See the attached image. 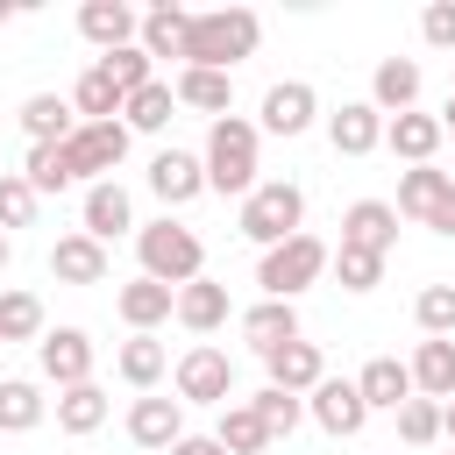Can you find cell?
<instances>
[{
    "label": "cell",
    "mask_w": 455,
    "mask_h": 455,
    "mask_svg": "<svg viewBox=\"0 0 455 455\" xmlns=\"http://www.w3.org/2000/svg\"><path fill=\"white\" fill-rule=\"evenodd\" d=\"M57 427H64V434H92V427H107V391H100V384H71V391L57 398Z\"/></svg>",
    "instance_id": "4dcf8cb0"
},
{
    "label": "cell",
    "mask_w": 455,
    "mask_h": 455,
    "mask_svg": "<svg viewBox=\"0 0 455 455\" xmlns=\"http://www.w3.org/2000/svg\"><path fill=\"white\" fill-rule=\"evenodd\" d=\"M121 228H135V206H128V192H121L114 178H100V185L85 192V235H92V242H114Z\"/></svg>",
    "instance_id": "7402d4cb"
},
{
    "label": "cell",
    "mask_w": 455,
    "mask_h": 455,
    "mask_svg": "<svg viewBox=\"0 0 455 455\" xmlns=\"http://www.w3.org/2000/svg\"><path fill=\"white\" fill-rule=\"evenodd\" d=\"M36 419H43V391L28 377H7L0 384V434H28Z\"/></svg>",
    "instance_id": "e575fe53"
},
{
    "label": "cell",
    "mask_w": 455,
    "mask_h": 455,
    "mask_svg": "<svg viewBox=\"0 0 455 455\" xmlns=\"http://www.w3.org/2000/svg\"><path fill=\"white\" fill-rule=\"evenodd\" d=\"M135 249H142V277H156V284H192L199 277V263H206V249H199V235L192 228H178V220H156V228H142L135 235Z\"/></svg>",
    "instance_id": "3957f363"
},
{
    "label": "cell",
    "mask_w": 455,
    "mask_h": 455,
    "mask_svg": "<svg viewBox=\"0 0 455 455\" xmlns=\"http://www.w3.org/2000/svg\"><path fill=\"white\" fill-rule=\"evenodd\" d=\"M100 71L114 78V92H121V100L149 85V57H142V43H128V50H107V57H100Z\"/></svg>",
    "instance_id": "f35d334b"
},
{
    "label": "cell",
    "mask_w": 455,
    "mask_h": 455,
    "mask_svg": "<svg viewBox=\"0 0 455 455\" xmlns=\"http://www.w3.org/2000/svg\"><path fill=\"white\" fill-rule=\"evenodd\" d=\"M355 391H363V405H391V412H398V405L412 398V377H405L398 355H370L363 377H355Z\"/></svg>",
    "instance_id": "d4e9b609"
},
{
    "label": "cell",
    "mask_w": 455,
    "mask_h": 455,
    "mask_svg": "<svg viewBox=\"0 0 455 455\" xmlns=\"http://www.w3.org/2000/svg\"><path fill=\"white\" fill-rule=\"evenodd\" d=\"M398 434H405L412 448L441 441V405H434V398H405V405H398Z\"/></svg>",
    "instance_id": "60d3db41"
},
{
    "label": "cell",
    "mask_w": 455,
    "mask_h": 455,
    "mask_svg": "<svg viewBox=\"0 0 455 455\" xmlns=\"http://www.w3.org/2000/svg\"><path fill=\"white\" fill-rule=\"evenodd\" d=\"M36 355H43V377L50 384H92V341L78 334V327H57V334H43L36 341Z\"/></svg>",
    "instance_id": "ba28073f"
},
{
    "label": "cell",
    "mask_w": 455,
    "mask_h": 455,
    "mask_svg": "<svg viewBox=\"0 0 455 455\" xmlns=\"http://www.w3.org/2000/svg\"><path fill=\"white\" fill-rule=\"evenodd\" d=\"M185 107H199V114H228V100H235V85H228V71H178V85H171Z\"/></svg>",
    "instance_id": "1f68e13d"
},
{
    "label": "cell",
    "mask_w": 455,
    "mask_h": 455,
    "mask_svg": "<svg viewBox=\"0 0 455 455\" xmlns=\"http://www.w3.org/2000/svg\"><path fill=\"white\" fill-rule=\"evenodd\" d=\"M199 164H206V185H213V192H256V121L220 114Z\"/></svg>",
    "instance_id": "7a4b0ae2"
},
{
    "label": "cell",
    "mask_w": 455,
    "mask_h": 455,
    "mask_svg": "<svg viewBox=\"0 0 455 455\" xmlns=\"http://www.w3.org/2000/svg\"><path fill=\"white\" fill-rule=\"evenodd\" d=\"M249 412L263 419V434H270V441H277V434H291V427L306 419V405H299L291 391H277V384H263V391L249 398Z\"/></svg>",
    "instance_id": "74e56055"
},
{
    "label": "cell",
    "mask_w": 455,
    "mask_h": 455,
    "mask_svg": "<svg viewBox=\"0 0 455 455\" xmlns=\"http://www.w3.org/2000/svg\"><path fill=\"white\" fill-rule=\"evenodd\" d=\"M263 363H270V384H277V391H291V398H299V391H313V384L327 377V355H320L306 334H299V341H284V348H277V355H263Z\"/></svg>",
    "instance_id": "5bb4252c"
},
{
    "label": "cell",
    "mask_w": 455,
    "mask_h": 455,
    "mask_svg": "<svg viewBox=\"0 0 455 455\" xmlns=\"http://www.w3.org/2000/svg\"><path fill=\"white\" fill-rule=\"evenodd\" d=\"M228 391H235V370H228V355L220 348H185L178 355V398H192V405H228Z\"/></svg>",
    "instance_id": "8992f818"
},
{
    "label": "cell",
    "mask_w": 455,
    "mask_h": 455,
    "mask_svg": "<svg viewBox=\"0 0 455 455\" xmlns=\"http://www.w3.org/2000/svg\"><path fill=\"white\" fill-rule=\"evenodd\" d=\"M320 270H327V242L299 228L291 242L263 249V263H256V284H263V299H291V291H306Z\"/></svg>",
    "instance_id": "277c9868"
},
{
    "label": "cell",
    "mask_w": 455,
    "mask_h": 455,
    "mask_svg": "<svg viewBox=\"0 0 455 455\" xmlns=\"http://www.w3.org/2000/svg\"><path fill=\"white\" fill-rule=\"evenodd\" d=\"M28 220H36V192L21 171H7L0 178V228H28Z\"/></svg>",
    "instance_id": "7bdbcfd3"
},
{
    "label": "cell",
    "mask_w": 455,
    "mask_h": 455,
    "mask_svg": "<svg viewBox=\"0 0 455 455\" xmlns=\"http://www.w3.org/2000/svg\"><path fill=\"white\" fill-rule=\"evenodd\" d=\"M384 142L405 156V164H427L441 149V114H391L384 121Z\"/></svg>",
    "instance_id": "cb8c5ba5"
},
{
    "label": "cell",
    "mask_w": 455,
    "mask_h": 455,
    "mask_svg": "<svg viewBox=\"0 0 455 455\" xmlns=\"http://www.w3.org/2000/svg\"><path fill=\"white\" fill-rule=\"evenodd\" d=\"M448 185H455L448 171H434V164H412V171L398 178V206H391V213H412V220H427V213L448 199Z\"/></svg>",
    "instance_id": "4316f807"
},
{
    "label": "cell",
    "mask_w": 455,
    "mask_h": 455,
    "mask_svg": "<svg viewBox=\"0 0 455 455\" xmlns=\"http://www.w3.org/2000/svg\"><path fill=\"white\" fill-rule=\"evenodd\" d=\"M21 128H28V142H64L78 121H71V100H57V92H28V100H21Z\"/></svg>",
    "instance_id": "83f0119b"
},
{
    "label": "cell",
    "mask_w": 455,
    "mask_h": 455,
    "mask_svg": "<svg viewBox=\"0 0 455 455\" xmlns=\"http://www.w3.org/2000/svg\"><path fill=\"white\" fill-rule=\"evenodd\" d=\"M171 455H228V448H220V441H192V434H178Z\"/></svg>",
    "instance_id": "bcb514c9"
},
{
    "label": "cell",
    "mask_w": 455,
    "mask_h": 455,
    "mask_svg": "<svg viewBox=\"0 0 455 455\" xmlns=\"http://www.w3.org/2000/svg\"><path fill=\"white\" fill-rule=\"evenodd\" d=\"M448 128H455V100H448V114H441V135H448Z\"/></svg>",
    "instance_id": "c3c4849f"
},
{
    "label": "cell",
    "mask_w": 455,
    "mask_h": 455,
    "mask_svg": "<svg viewBox=\"0 0 455 455\" xmlns=\"http://www.w3.org/2000/svg\"><path fill=\"white\" fill-rule=\"evenodd\" d=\"M412 100H419V64L412 57H384L377 78H370V107L377 114H412Z\"/></svg>",
    "instance_id": "e0dca14e"
},
{
    "label": "cell",
    "mask_w": 455,
    "mask_h": 455,
    "mask_svg": "<svg viewBox=\"0 0 455 455\" xmlns=\"http://www.w3.org/2000/svg\"><path fill=\"white\" fill-rule=\"evenodd\" d=\"M299 220H306V192L299 185H256L249 199H242V235L249 242H263V249H277V242H291L299 235Z\"/></svg>",
    "instance_id": "5b68a950"
},
{
    "label": "cell",
    "mask_w": 455,
    "mask_h": 455,
    "mask_svg": "<svg viewBox=\"0 0 455 455\" xmlns=\"http://www.w3.org/2000/svg\"><path fill=\"white\" fill-rule=\"evenodd\" d=\"M263 43V21L249 7H213V14H192V36H185V71H228L242 57H256Z\"/></svg>",
    "instance_id": "6da1fadb"
},
{
    "label": "cell",
    "mask_w": 455,
    "mask_h": 455,
    "mask_svg": "<svg viewBox=\"0 0 455 455\" xmlns=\"http://www.w3.org/2000/svg\"><path fill=\"white\" fill-rule=\"evenodd\" d=\"M185 36H192V14L185 7H149L142 14V57H185Z\"/></svg>",
    "instance_id": "484cf974"
},
{
    "label": "cell",
    "mask_w": 455,
    "mask_h": 455,
    "mask_svg": "<svg viewBox=\"0 0 455 455\" xmlns=\"http://www.w3.org/2000/svg\"><path fill=\"white\" fill-rule=\"evenodd\" d=\"M242 334H249L256 355H277L284 341H299V313H291V299H263V306H249V313H242Z\"/></svg>",
    "instance_id": "4fadbf2b"
},
{
    "label": "cell",
    "mask_w": 455,
    "mask_h": 455,
    "mask_svg": "<svg viewBox=\"0 0 455 455\" xmlns=\"http://www.w3.org/2000/svg\"><path fill=\"white\" fill-rule=\"evenodd\" d=\"M7 256H14V242H7V235H0V270H7Z\"/></svg>",
    "instance_id": "681fc988"
},
{
    "label": "cell",
    "mask_w": 455,
    "mask_h": 455,
    "mask_svg": "<svg viewBox=\"0 0 455 455\" xmlns=\"http://www.w3.org/2000/svg\"><path fill=\"white\" fill-rule=\"evenodd\" d=\"M178 434H185L178 398H135V405H128V441H135V448H171Z\"/></svg>",
    "instance_id": "9a60e30c"
},
{
    "label": "cell",
    "mask_w": 455,
    "mask_h": 455,
    "mask_svg": "<svg viewBox=\"0 0 455 455\" xmlns=\"http://www.w3.org/2000/svg\"><path fill=\"white\" fill-rule=\"evenodd\" d=\"M405 377H412L419 398L448 405V398H455V341H419V355L405 363Z\"/></svg>",
    "instance_id": "2e32d148"
},
{
    "label": "cell",
    "mask_w": 455,
    "mask_h": 455,
    "mask_svg": "<svg viewBox=\"0 0 455 455\" xmlns=\"http://www.w3.org/2000/svg\"><path fill=\"white\" fill-rule=\"evenodd\" d=\"M327 263L341 270V284H348V291H370V284L384 277V256H370V249H334Z\"/></svg>",
    "instance_id": "b9f144b4"
},
{
    "label": "cell",
    "mask_w": 455,
    "mask_h": 455,
    "mask_svg": "<svg viewBox=\"0 0 455 455\" xmlns=\"http://www.w3.org/2000/svg\"><path fill=\"white\" fill-rule=\"evenodd\" d=\"M228 455H256V448H270V434H263V419L249 412V398L242 405H220V434H213Z\"/></svg>",
    "instance_id": "d6a6232c"
},
{
    "label": "cell",
    "mask_w": 455,
    "mask_h": 455,
    "mask_svg": "<svg viewBox=\"0 0 455 455\" xmlns=\"http://www.w3.org/2000/svg\"><path fill=\"white\" fill-rule=\"evenodd\" d=\"M441 434H448V441H455V398H448V405H441Z\"/></svg>",
    "instance_id": "7dc6e473"
},
{
    "label": "cell",
    "mask_w": 455,
    "mask_h": 455,
    "mask_svg": "<svg viewBox=\"0 0 455 455\" xmlns=\"http://www.w3.org/2000/svg\"><path fill=\"white\" fill-rule=\"evenodd\" d=\"M306 121H313V85L306 78H284V85L263 92V128L270 135H299Z\"/></svg>",
    "instance_id": "ffe728a7"
},
{
    "label": "cell",
    "mask_w": 455,
    "mask_h": 455,
    "mask_svg": "<svg viewBox=\"0 0 455 455\" xmlns=\"http://www.w3.org/2000/svg\"><path fill=\"white\" fill-rule=\"evenodd\" d=\"M412 313H419V327H427V341H448V334H455V284H427Z\"/></svg>",
    "instance_id": "ab89813d"
},
{
    "label": "cell",
    "mask_w": 455,
    "mask_h": 455,
    "mask_svg": "<svg viewBox=\"0 0 455 455\" xmlns=\"http://www.w3.org/2000/svg\"><path fill=\"white\" fill-rule=\"evenodd\" d=\"M199 185H206V164H199V156H185V149H164V156L149 164V192H156L164 206H185Z\"/></svg>",
    "instance_id": "ac0fdd59"
},
{
    "label": "cell",
    "mask_w": 455,
    "mask_h": 455,
    "mask_svg": "<svg viewBox=\"0 0 455 455\" xmlns=\"http://www.w3.org/2000/svg\"><path fill=\"white\" fill-rule=\"evenodd\" d=\"M0 341H43V299L36 291H0Z\"/></svg>",
    "instance_id": "836d02e7"
},
{
    "label": "cell",
    "mask_w": 455,
    "mask_h": 455,
    "mask_svg": "<svg viewBox=\"0 0 455 455\" xmlns=\"http://www.w3.org/2000/svg\"><path fill=\"white\" fill-rule=\"evenodd\" d=\"M64 149H71V171L85 178V171H114L121 156H128V121H78L71 135H64Z\"/></svg>",
    "instance_id": "52a82bcc"
},
{
    "label": "cell",
    "mask_w": 455,
    "mask_h": 455,
    "mask_svg": "<svg viewBox=\"0 0 455 455\" xmlns=\"http://www.w3.org/2000/svg\"><path fill=\"white\" fill-rule=\"evenodd\" d=\"M21 178H28V192L43 199V192H64L78 171H71V149H64V142H28V164H21Z\"/></svg>",
    "instance_id": "f1b7e54d"
},
{
    "label": "cell",
    "mask_w": 455,
    "mask_h": 455,
    "mask_svg": "<svg viewBox=\"0 0 455 455\" xmlns=\"http://www.w3.org/2000/svg\"><path fill=\"white\" fill-rule=\"evenodd\" d=\"M114 370L135 384V391H149L164 370H171V355H164V341H149V334H135V341H121V355H114Z\"/></svg>",
    "instance_id": "f546056e"
},
{
    "label": "cell",
    "mask_w": 455,
    "mask_h": 455,
    "mask_svg": "<svg viewBox=\"0 0 455 455\" xmlns=\"http://www.w3.org/2000/svg\"><path fill=\"white\" fill-rule=\"evenodd\" d=\"M171 100H178V92H171L164 78H149L142 92H128V100H121V114H128V128H142V135H149V128H164V121H171Z\"/></svg>",
    "instance_id": "8d00e7d4"
},
{
    "label": "cell",
    "mask_w": 455,
    "mask_h": 455,
    "mask_svg": "<svg viewBox=\"0 0 455 455\" xmlns=\"http://www.w3.org/2000/svg\"><path fill=\"white\" fill-rule=\"evenodd\" d=\"M114 306H121V320H128L135 334H149L156 320H171L178 291H171V284H156V277H135V284H121V291H114Z\"/></svg>",
    "instance_id": "d6986e66"
},
{
    "label": "cell",
    "mask_w": 455,
    "mask_h": 455,
    "mask_svg": "<svg viewBox=\"0 0 455 455\" xmlns=\"http://www.w3.org/2000/svg\"><path fill=\"white\" fill-rule=\"evenodd\" d=\"M313 419H320L327 434H355V427L370 419V405H363V391H355L348 377H320V384H313Z\"/></svg>",
    "instance_id": "7c38bea8"
},
{
    "label": "cell",
    "mask_w": 455,
    "mask_h": 455,
    "mask_svg": "<svg viewBox=\"0 0 455 455\" xmlns=\"http://www.w3.org/2000/svg\"><path fill=\"white\" fill-rule=\"evenodd\" d=\"M327 135H334L341 156H370V149L384 142V114H377L370 100H355V107H341V114L327 121Z\"/></svg>",
    "instance_id": "44dd1931"
},
{
    "label": "cell",
    "mask_w": 455,
    "mask_h": 455,
    "mask_svg": "<svg viewBox=\"0 0 455 455\" xmlns=\"http://www.w3.org/2000/svg\"><path fill=\"white\" fill-rule=\"evenodd\" d=\"M398 242V213H391V199H355L348 213H341V249H370V256H384Z\"/></svg>",
    "instance_id": "9c48e42d"
},
{
    "label": "cell",
    "mask_w": 455,
    "mask_h": 455,
    "mask_svg": "<svg viewBox=\"0 0 455 455\" xmlns=\"http://www.w3.org/2000/svg\"><path fill=\"white\" fill-rule=\"evenodd\" d=\"M427 228H434V235H448V242H455V185H448V199H441V206H434V213H427Z\"/></svg>",
    "instance_id": "f6af8a7d"
},
{
    "label": "cell",
    "mask_w": 455,
    "mask_h": 455,
    "mask_svg": "<svg viewBox=\"0 0 455 455\" xmlns=\"http://www.w3.org/2000/svg\"><path fill=\"white\" fill-rule=\"evenodd\" d=\"M50 277H57V284H100V277H107V242H92L85 228H78V235H57Z\"/></svg>",
    "instance_id": "8fae6325"
},
{
    "label": "cell",
    "mask_w": 455,
    "mask_h": 455,
    "mask_svg": "<svg viewBox=\"0 0 455 455\" xmlns=\"http://www.w3.org/2000/svg\"><path fill=\"white\" fill-rule=\"evenodd\" d=\"M78 28H85V43H100V57H107V50H128V43L142 36V14L121 7V0H85V7H78Z\"/></svg>",
    "instance_id": "30bf717a"
},
{
    "label": "cell",
    "mask_w": 455,
    "mask_h": 455,
    "mask_svg": "<svg viewBox=\"0 0 455 455\" xmlns=\"http://www.w3.org/2000/svg\"><path fill=\"white\" fill-rule=\"evenodd\" d=\"M192 334H213L220 320H228V284H213V277H192V284H178V306H171Z\"/></svg>",
    "instance_id": "603a6c76"
},
{
    "label": "cell",
    "mask_w": 455,
    "mask_h": 455,
    "mask_svg": "<svg viewBox=\"0 0 455 455\" xmlns=\"http://www.w3.org/2000/svg\"><path fill=\"white\" fill-rule=\"evenodd\" d=\"M419 36H427L434 50H455V7H448V0L427 7V14H419Z\"/></svg>",
    "instance_id": "ee69618b"
},
{
    "label": "cell",
    "mask_w": 455,
    "mask_h": 455,
    "mask_svg": "<svg viewBox=\"0 0 455 455\" xmlns=\"http://www.w3.org/2000/svg\"><path fill=\"white\" fill-rule=\"evenodd\" d=\"M71 114H85V121H114V114H121V92H114V78H107L100 64L71 85Z\"/></svg>",
    "instance_id": "d590c367"
}]
</instances>
